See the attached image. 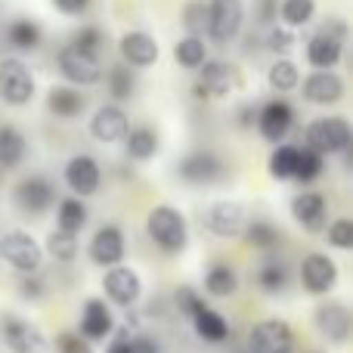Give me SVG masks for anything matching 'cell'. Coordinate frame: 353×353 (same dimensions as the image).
<instances>
[{
    "label": "cell",
    "mask_w": 353,
    "mask_h": 353,
    "mask_svg": "<svg viewBox=\"0 0 353 353\" xmlns=\"http://www.w3.org/2000/svg\"><path fill=\"white\" fill-rule=\"evenodd\" d=\"M47 105L56 118H74L84 112V97L78 90H72V87H53L47 93Z\"/></svg>",
    "instance_id": "obj_26"
},
{
    "label": "cell",
    "mask_w": 353,
    "mask_h": 353,
    "mask_svg": "<svg viewBox=\"0 0 353 353\" xmlns=\"http://www.w3.org/2000/svg\"><path fill=\"white\" fill-rule=\"evenodd\" d=\"M174 59L180 62L183 68H199L201 62H208V50L201 37H183L174 47Z\"/></svg>",
    "instance_id": "obj_35"
},
{
    "label": "cell",
    "mask_w": 353,
    "mask_h": 353,
    "mask_svg": "<svg viewBox=\"0 0 353 353\" xmlns=\"http://www.w3.org/2000/svg\"><path fill=\"white\" fill-rule=\"evenodd\" d=\"M128 130H130L128 115L118 105H99L97 115L90 118V134L99 143H121L128 137Z\"/></svg>",
    "instance_id": "obj_20"
},
{
    "label": "cell",
    "mask_w": 353,
    "mask_h": 353,
    "mask_svg": "<svg viewBox=\"0 0 353 353\" xmlns=\"http://www.w3.org/2000/svg\"><path fill=\"white\" fill-rule=\"evenodd\" d=\"M72 47L97 59L99 47H103V31H99V28H93V25H87V28H81L78 34H74V43H72Z\"/></svg>",
    "instance_id": "obj_42"
},
{
    "label": "cell",
    "mask_w": 353,
    "mask_h": 353,
    "mask_svg": "<svg viewBox=\"0 0 353 353\" xmlns=\"http://www.w3.org/2000/svg\"><path fill=\"white\" fill-rule=\"evenodd\" d=\"M292 124H294V109L285 103V99H273V103H267L261 112H257V128H261L263 140H270V143L285 140Z\"/></svg>",
    "instance_id": "obj_16"
},
{
    "label": "cell",
    "mask_w": 353,
    "mask_h": 353,
    "mask_svg": "<svg viewBox=\"0 0 353 353\" xmlns=\"http://www.w3.org/2000/svg\"><path fill=\"white\" fill-rule=\"evenodd\" d=\"M201 74H199V90L205 97H230L232 90L242 87V78H239L236 65L230 62H220V59H211V62H201Z\"/></svg>",
    "instance_id": "obj_14"
},
{
    "label": "cell",
    "mask_w": 353,
    "mask_h": 353,
    "mask_svg": "<svg viewBox=\"0 0 353 353\" xmlns=\"http://www.w3.org/2000/svg\"><path fill=\"white\" fill-rule=\"evenodd\" d=\"M294 332L282 319H263L248 332V353H292Z\"/></svg>",
    "instance_id": "obj_6"
},
{
    "label": "cell",
    "mask_w": 353,
    "mask_h": 353,
    "mask_svg": "<svg viewBox=\"0 0 353 353\" xmlns=\"http://www.w3.org/2000/svg\"><path fill=\"white\" fill-rule=\"evenodd\" d=\"M205 226L214 236L236 239V236H242L245 226H248V211H245V205H239V201H232V199H220V201H214V205H208Z\"/></svg>",
    "instance_id": "obj_8"
},
{
    "label": "cell",
    "mask_w": 353,
    "mask_h": 353,
    "mask_svg": "<svg viewBox=\"0 0 353 353\" xmlns=\"http://www.w3.org/2000/svg\"><path fill=\"white\" fill-rule=\"evenodd\" d=\"M0 254H3V261L10 263V267H16L19 273H25V276H34L43 263V248L34 242L31 232H22V230L3 232V239H0Z\"/></svg>",
    "instance_id": "obj_2"
},
{
    "label": "cell",
    "mask_w": 353,
    "mask_h": 353,
    "mask_svg": "<svg viewBox=\"0 0 353 353\" xmlns=\"http://www.w3.org/2000/svg\"><path fill=\"white\" fill-rule=\"evenodd\" d=\"M176 307H180V313H186V316L192 319L199 310H205V301H201L199 292H192V288H176Z\"/></svg>",
    "instance_id": "obj_44"
},
{
    "label": "cell",
    "mask_w": 353,
    "mask_h": 353,
    "mask_svg": "<svg viewBox=\"0 0 353 353\" xmlns=\"http://www.w3.org/2000/svg\"><path fill=\"white\" fill-rule=\"evenodd\" d=\"M130 353H159V344L149 335H137V338H130Z\"/></svg>",
    "instance_id": "obj_49"
},
{
    "label": "cell",
    "mask_w": 353,
    "mask_h": 353,
    "mask_svg": "<svg viewBox=\"0 0 353 353\" xmlns=\"http://www.w3.org/2000/svg\"><path fill=\"white\" fill-rule=\"evenodd\" d=\"M294 161H298V149L294 146H276L270 155V176L273 180H292Z\"/></svg>",
    "instance_id": "obj_37"
},
{
    "label": "cell",
    "mask_w": 353,
    "mask_h": 353,
    "mask_svg": "<svg viewBox=\"0 0 353 353\" xmlns=\"http://www.w3.org/2000/svg\"><path fill=\"white\" fill-rule=\"evenodd\" d=\"M124 257V232L118 226H99L90 242V261L99 267H118Z\"/></svg>",
    "instance_id": "obj_19"
},
{
    "label": "cell",
    "mask_w": 353,
    "mask_h": 353,
    "mask_svg": "<svg viewBox=\"0 0 353 353\" xmlns=\"http://www.w3.org/2000/svg\"><path fill=\"white\" fill-rule=\"evenodd\" d=\"M103 292H105V298H109L112 304L134 307L137 301H140V294H143V282L130 267H112L109 273H105V279H103Z\"/></svg>",
    "instance_id": "obj_13"
},
{
    "label": "cell",
    "mask_w": 353,
    "mask_h": 353,
    "mask_svg": "<svg viewBox=\"0 0 353 353\" xmlns=\"http://www.w3.org/2000/svg\"><path fill=\"white\" fill-rule=\"evenodd\" d=\"M105 84H109V93L115 99H130L134 97L137 81H134V74H130L128 65H112L109 72H105Z\"/></svg>",
    "instance_id": "obj_38"
},
{
    "label": "cell",
    "mask_w": 353,
    "mask_h": 353,
    "mask_svg": "<svg viewBox=\"0 0 353 353\" xmlns=\"http://www.w3.org/2000/svg\"><path fill=\"white\" fill-rule=\"evenodd\" d=\"M105 353H130V338L121 332V335H118L115 341L109 344V350H105Z\"/></svg>",
    "instance_id": "obj_50"
},
{
    "label": "cell",
    "mask_w": 353,
    "mask_h": 353,
    "mask_svg": "<svg viewBox=\"0 0 353 353\" xmlns=\"http://www.w3.org/2000/svg\"><path fill=\"white\" fill-rule=\"evenodd\" d=\"M12 195H16V205L22 208L25 214H43L56 201V189L47 176H25V180L12 189Z\"/></svg>",
    "instance_id": "obj_15"
},
{
    "label": "cell",
    "mask_w": 353,
    "mask_h": 353,
    "mask_svg": "<svg viewBox=\"0 0 353 353\" xmlns=\"http://www.w3.org/2000/svg\"><path fill=\"white\" fill-rule=\"evenodd\" d=\"M183 28L189 31V37H201L208 28V3L205 0H189L183 6Z\"/></svg>",
    "instance_id": "obj_39"
},
{
    "label": "cell",
    "mask_w": 353,
    "mask_h": 353,
    "mask_svg": "<svg viewBox=\"0 0 353 353\" xmlns=\"http://www.w3.org/2000/svg\"><path fill=\"white\" fill-rule=\"evenodd\" d=\"M180 176L192 186H211V183L223 180L226 176V165L208 149H199V152H189L186 159L180 161Z\"/></svg>",
    "instance_id": "obj_10"
},
{
    "label": "cell",
    "mask_w": 353,
    "mask_h": 353,
    "mask_svg": "<svg viewBox=\"0 0 353 353\" xmlns=\"http://www.w3.org/2000/svg\"><path fill=\"white\" fill-rule=\"evenodd\" d=\"M242 239L251 245V248H261V251L279 245V232H276V226L267 223V220H254V223H248L245 232H242Z\"/></svg>",
    "instance_id": "obj_36"
},
{
    "label": "cell",
    "mask_w": 353,
    "mask_h": 353,
    "mask_svg": "<svg viewBox=\"0 0 353 353\" xmlns=\"http://www.w3.org/2000/svg\"><path fill=\"white\" fill-rule=\"evenodd\" d=\"M146 232L161 251L176 254L186 248L189 242V230H186V217L171 205H155L146 217Z\"/></svg>",
    "instance_id": "obj_1"
},
{
    "label": "cell",
    "mask_w": 353,
    "mask_h": 353,
    "mask_svg": "<svg viewBox=\"0 0 353 353\" xmlns=\"http://www.w3.org/2000/svg\"><path fill=\"white\" fill-rule=\"evenodd\" d=\"M0 97L10 105H28L34 97V78L22 59L0 62Z\"/></svg>",
    "instance_id": "obj_7"
},
{
    "label": "cell",
    "mask_w": 353,
    "mask_h": 353,
    "mask_svg": "<svg viewBox=\"0 0 353 353\" xmlns=\"http://www.w3.org/2000/svg\"><path fill=\"white\" fill-rule=\"evenodd\" d=\"M99 165L90 155H74L65 165V183L72 186V192L78 195H93L99 189Z\"/></svg>",
    "instance_id": "obj_22"
},
{
    "label": "cell",
    "mask_w": 353,
    "mask_h": 353,
    "mask_svg": "<svg viewBox=\"0 0 353 353\" xmlns=\"http://www.w3.org/2000/svg\"><path fill=\"white\" fill-rule=\"evenodd\" d=\"M344 34H347V28H344L341 22H329L319 34H313L310 43H307V59H310V65H316L319 72L335 68L344 53Z\"/></svg>",
    "instance_id": "obj_5"
},
{
    "label": "cell",
    "mask_w": 353,
    "mask_h": 353,
    "mask_svg": "<svg viewBox=\"0 0 353 353\" xmlns=\"http://www.w3.org/2000/svg\"><path fill=\"white\" fill-rule=\"evenodd\" d=\"M313 12H316V3H313V0H282V6H279V16H282V22H285L288 31L307 25L313 19Z\"/></svg>",
    "instance_id": "obj_32"
},
{
    "label": "cell",
    "mask_w": 353,
    "mask_h": 353,
    "mask_svg": "<svg viewBox=\"0 0 353 353\" xmlns=\"http://www.w3.org/2000/svg\"><path fill=\"white\" fill-rule=\"evenodd\" d=\"M267 81L276 93H285V90H294L301 84V72L292 59H276L267 72Z\"/></svg>",
    "instance_id": "obj_31"
},
{
    "label": "cell",
    "mask_w": 353,
    "mask_h": 353,
    "mask_svg": "<svg viewBox=\"0 0 353 353\" xmlns=\"http://www.w3.org/2000/svg\"><path fill=\"white\" fill-rule=\"evenodd\" d=\"M59 72H62V78L74 87H90L103 78L99 59H93V56L81 53V50H74V47H65L59 53Z\"/></svg>",
    "instance_id": "obj_11"
},
{
    "label": "cell",
    "mask_w": 353,
    "mask_h": 353,
    "mask_svg": "<svg viewBox=\"0 0 353 353\" xmlns=\"http://www.w3.org/2000/svg\"><path fill=\"white\" fill-rule=\"evenodd\" d=\"M292 217L304 230H323L325 223V199L319 192H301L292 199Z\"/></svg>",
    "instance_id": "obj_24"
},
{
    "label": "cell",
    "mask_w": 353,
    "mask_h": 353,
    "mask_svg": "<svg viewBox=\"0 0 353 353\" xmlns=\"http://www.w3.org/2000/svg\"><path fill=\"white\" fill-rule=\"evenodd\" d=\"M47 254L56 257L59 263H68L78 257V236L72 232H62V230H53L47 236Z\"/></svg>",
    "instance_id": "obj_34"
},
{
    "label": "cell",
    "mask_w": 353,
    "mask_h": 353,
    "mask_svg": "<svg viewBox=\"0 0 353 353\" xmlns=\"http://www.w3.org/2000/svg\"><path fill=\"white\" fill-rule=\"evenodd\" d=\"M239 288V276L232 267H226V263H214L211 270H208L205 276V292L214 294V298H230V294H236Z\"/></svg>",
    "instance_id": "obj_28"
},
{
    "label": "cell",
    "mask_w": 353,
    "mask_h": 353,
    "mask_svg": "<svg viewBox=\"0 0 353 353\" xmlns=\"http://www.w3.org/2000/svg\"><path fill=\"white\" fill-rule=\"evenodd\" d=\"M59 230L62 232H72V236H78L81 230H84L87 223V208L81 199H62L59 201Z\"/></svg>",
    "instance_id": "obj_30"
},
{
    "label": "cell",
    "mask_w": 353,
    "mask_h": 353,
    "mask_svg": "<svg viewBox=\"0 0 353 353\" xmlns=\"http://www.w3.org/2000/svg\"><path fill=\"white\" fill-rule=\"evenodd\" d=\"M56 347H59V353H93L90 341H84L81 335H72V332L56 338Z\"/></svg>",
    "instance_id": "obj_46"
},
{
    "label": "cell",
    "mask_w": 353,
    "mask_h": 353,
    "mask_svg": "<svg viewBox=\"0 0 353 353\" xmlns=\"http://www.w3.org/2000/svg\"><path fill=\"white\" fill-rule=\"evenodd\" d=\"M6 37L16 50H34L41 43V28H37L31 19H16V22L6 28Z\"/></svg>",
    "instance_id": "obj_33"
},
{
    "label": "cell",
    "mask_w": 353,
    "mask_h": 353,
    "mask_svg": "<svg viewBox=\"0 0 353 353\" xmlns=\"http://www.w3.org/2000/svg\"><path fill=\"white\" fill-rule=\"evenodd\" d=\"M25 159V137L10 124H0V168L10 171Z\"/></svg>",
    "instance_id": "obj_27"
},
{
    "label": "cell",
    "mask_w": 353,
    "mask_h": 353,
    "mask_svg": "<svg viewBox=\"0 0 353 353\" xmlns=\"http://www.w3.org/2000/svg\"><path fill=\"white\" fill-rule=\"evenodd\" d=\"M267 47L270 50H276V53H285V50H292L294 47V34L288 28H270V37H267Z\"/></svg>",
    "instance_id": "obj_45"
},
{
    "label": "cell",
    "mask_w": 353,
    "mask_h": 353,
    "mask_svg": "<svg viewBox=\"0 0 353 353\" xmlns=\"http://www.w3.org/2000/svg\"><path fill=\"white\" fill-rule=\"evenodd\" d=\"M19 292H22L25 301H41L43 298V282L34 279V276H25V279L19 282Z\"/></svg>",
    "instance_id": "obj_47"
},
{
    "label": "cell",
    "mask_w": 353,
    "mask_h": 353,
    "mask_svg": "<svg viewBox=\"0 0 353 353\" xmlns=\"http://www.w3.org/2000/svg\"><path fill=\"white\" fill-rule=\"evenodd\" d=\"M118 50H121V59L130 62V65L143 68L159 62V41L152 34H146V31H128L121 37V43H118Z\"/></svg>",
    "instance_id": "obj_21"
},
{
    "label": "cell",
    "mask_w": 353,
    "mask_h": 353,
    "mask_svg": "<svg viewBox=\"0 0 353 353\" xmlns=\"http://www.w3.org/2000/svg\"><path fill=\"white\" fill-rule=\"evenodd\" d=\"M301 282H304V288L310 294H325L335 288L338 282V263L332 261L329 254H307L304 261H301Z\"/></svg>",
    "instance_id": "obj_12"
},
{
    "label": "cell",
    "mask_w": 353,
    "mask_h": 353,
    "mask_svg": "<svg viewBox=\"0 0 353 353\" xmlns=\"http://www.w3.org/2000/svg\"><path fill=\"white\" fill-rule=\"evenodd\" d=\"M124 146H128L130 159L146 161L159 152V137H155V130H149V128H134V130H128V137H124Z\"/></svg>",
    "instance_id": "obj_29"
},
{
    "label": "cell",
    "mask_w": 353,
    "mask_h": 353,
    "mask_svg": "<svg viewBox=\"0 0 353 353\" xmlns=\"http://www.w3.org/2000/svg\"><path fill=\"white\" fill-rule=\"evenodd\" d=\"M90 3L93 0H53V6L59 12H65V16H78V12H84Z\"/></svg>",
    "instance_id": "obj_48"
},
{
    "label": "cell",
    "mask_w": 353,
    "mask_h": 353,
    "mask_svg": "<svg viewBox=\"0 0 353 353\" xmlns=\"http://www.w3.org/2000/svg\"><path fill=\"white\" fill-rule=\"evenodd\" d=\"M316 329L325 341L344 344L350 338V310L341 301H329V304L316 307Z\"/></svg>",
    "instance_id": "obj_17"
},
{
    "label": "cell",
    "mask_w": 353,
    "mask_h": 353,
    "mask_svg": "<svg viewBox=\"0 0 353 353\" xmlns=\"http://www.w3.org/2000/svg\"><path fill=\"white\" fill-rule=\"evenodd\" d=\"M257 285L267 294H279L288 285V270L282 263H263L261 273H257Z\"/></svg>",
    "instance_id": "obj_40"
},
{
    "label": "cell",
    "mask_w": 353,
    "mask_h": 353,
    "mask_svg": "<svg viewBox=\"0 0 353 353\" xmlns=\"http://www.w3.org/2000/svg\"><path fill=\"white\" fill-rule=\"evenodd\" d=\"M323 174V155L310 152V149H298V161H294V176L301 183H310Z\"/></svg>",
    "instance_id": "obj_41"
},
{
    "label": "cell",
    "mask_w": 353,
    "mask_h": 353,
    "mask_svg": "<svg viewBox=\"0 0 353 353\" xmlns=\"http://www.w3.org/2000/svg\"><path fill=\"white\" fill-rule=\"evenodd\" d=\"M329 242L335 245V248H341V251L353 248V223L347 217H338L335 223L329 226Z\"/></svg>",
    "instance_id": "obj_43"
},
{
    "label": "cell",
    "mask_w": 353,
    "mask_h": 353,
    "mask_svg": "<svg viewBox=\"0 0 353 353\" xmlns=\"http://www.w3.org/2000/svg\"><path fill=\"white\" fill-rule=\"evenodd\" d=\"M350 124L344 118H319L307 128V149L316 155H338L350 149Z\"/></svg>",
    "instance_id": "obj_3"
},
{
    "label": "cell",
    "mask_w": 353,
    "mask_h": 353,
    "mask_svg": "<svg viewBox=\"0 0 353 353\" xmlns=\"http://www.w3.org/2000/svg\"><path fill=\"white\" fill-rule=\"evenodd\" d=\"M245 25V3L242 0H211L208 3V37L214 43H230L239 37Z\"/></svg>",
    "instance_id": "obj_4"
},
{
    "label": "cell",
    "mask_w": 353,
    "mask_h": 353,
    "mask_svg": "<svg viewBox=\"0 0 353 353\" xmlns=\"http://www.w3.org/2000/svg\"><path fill=\"white\" fill-rule=\"evenodd\" d=\"M192 325H195V332H199V338H205V341H211V344H220L230 338V323H226L217 310H211V307L195 313Z\"/></svg>",
    "instance_id": "obj_25"
},
{
    "label": "cell",
    "mask_w": 353,
    "mask_h": 353,
    "mask_svg": "<svg viewBox=\"0 0 353 353\" xmlns=\"http://www.w3.org/2000/svg\"><path fill=\"white\" fill-rule=\"evenodd\" d=\"M304 99L313 105H332L344 99V81L335 72H313L310 78H304Z\"/></svg>",
    "instance_id": "obj_18"
},
{
    "label": "cell",
    "mask_w": 353,
    "mask_h": 353,
    "mask_svg": "<svg viewBox=\"0 0 353 353\" xmlns=\"http://www.w3.org/2000/svg\"><path fill=\"white\" fill-rule=\"evenodd\" d=\"M0 335L12 353H47V338L41 335V329L19 316H3Z\"/></svg>",
    "instance_id": "obj_9"
},
{
    "label": "cell",
    "mask_w": 353,
    "mask_h": 353,
    "mask_svg": "<svg viewBox=\"0 0 353 353\" xmlns=\"http://www.w3.org/2000/svg\"><path fill=\"white\" fill-rule=\"evenodd\" d=\"M115 323H112V313L105 307V301L90 298L84 304V313H81V338L84 341H99V338L112 335Z\"/></svg>",
    "instance_id": "obj_23"
}]
</instances>
